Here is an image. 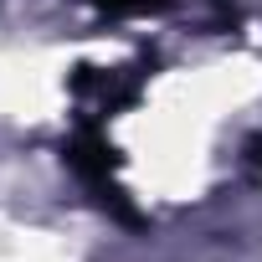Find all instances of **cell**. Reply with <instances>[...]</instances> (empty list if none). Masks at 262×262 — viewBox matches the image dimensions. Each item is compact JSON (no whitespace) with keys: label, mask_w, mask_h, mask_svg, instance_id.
I'll return each instance as SVG.
<instances>
[{"label":"cell","mask_w":262,"mask_h":262,"mask_svg":"<svg viewBox=\"0 0 262 262\" xmlns=\"http://www.w3.org/2000/svg\"><path fill=\"white\" fill-rule=\"evenodd\" d=\"M98 6H108V11H123V16H134V11H160L165 0H98Z\"/></svg>","instance_id":"cell-2"},{"label":"cell","mask_w":262,"mask_h":262,"mask_svg":"<svg viewBox=\"0 0 262 262\" xmlns=\"http://www.w3.org/2000/svg\"><path fill=\"white\" fill-rule=\"evenodd\" d=\"M113 155H118V149H113V144H108V139L98 134L93 123H82V128H77V139L67 144V165H72V170H77V175H82L88 185L108 190V201L118 206V185L108 180V175H113V165H118ZM118 211H123V206H118ZM123 216H128V211H123Z\"/></svg>","instance_id":"cell-1"}]
</instances>
